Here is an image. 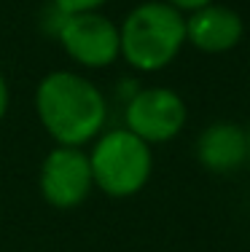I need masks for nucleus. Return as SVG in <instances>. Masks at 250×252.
<instances>
[{
  "mask_svg": "<svg viewBox=\"0 0 250 252\" xmlns=\"http://www.w3.org/2000/svg\"><path fill=\"white\" fill-rule=\"evenodd\" d=\"M35 110L57 145L83 148L105 131L108 102L89 78L70 70L43 75L35 89Z\"/></svg>",
  "mask_w": 250,
  "mask_h": 252,
  "instance_id": "obj_1",
  "label": "nucleus"
},
{
  "mask_svg": "<svg viewBox=\"0 0 250 252\" xmlns=\"http://www.w3.org/2000/svg\"><path fill=\"white\" fill-rule=\"evenodd\" d=\"M121 57L138 73H159L170 67L186 46V14L164 0L135 5L118 25Z\"/></svg>",
  "mask_w": 250,
  "mask_h": 252,
  "instance_id": "obj_2",
  "label": "nucleus"
},
{
  "mask_svg": "<svg viewBox=\"0 0 250 252\" xmlns=\"http://www.w3.org/2000/svg\"><path fill=\"white\" fill-rule=\"evenodd\" d=\"M94 188L110 199H129L148 185L153 172V151L138 134L118 126L108 129L94 140L89 151Z\"/></svg>",
  "mask_w": 250,
  "mask_h": 252,
  "instance_id": "obj_3",
  "label": "nucleus"
},
{
  "mask_svg": "<svg viewBox=\"0 0 250 252\" xmlns=\"http://www.w3.org/2000/svg\"><path fill=\"white\" fill-rule=\"evenodd\" d=\"M188 121V107L178 92L167 86L138 89L124 107V126L148 145L175 140Z\"/></svg>",
  "mask_w": 250,
  "mask_h": 252,
  "instance_id": "obj_4",
  "label": "nucleus"
},
{
  "mask_svg": "<svg viewBox=\"0 0 250 252\" xmlns=\"http://www.w3.org/2000/svg\"><path fill=\"white\" fill-rule=\"evenodd\" d=\"M57 38L65 54L89 70H103L121 57L118 25L100 11H83V14L68 16L62 14Z\"/></svg>",
  "mask_w": 250,
  "mask_h": 252,
  "instance_id": "obj_5",
  "label": "nucleus"
},
{
  "mask_svg": "<svg viewBox=\"0 0 250 252\" xmlns=\"http://www.w3.org/2000/svg\"><path fill=\"white\" fill-rule=\"evenodd\" d=\"M94 190L89 153L83 148L57 145L40 164V196L54 209H73Z\"/></svg>",
  "mask_w": 250,
  "mask_h": 252,
  "instance_id": "obj_6",
  "label": "nucleus"
},
{
  "mask_svg": "<svg viewBox=\"0 0 250 252\" xmlns=\"http://www.w3.org/2000/svg\"><path fill=\"white\" fill-rule=\"evenodd\" d=\"M245 35L240 11L221 3H207L186 14V43L202 54H226L237 49Z\"/></svg>",
  "mask_w": 250,
  "mask_h": 252,
  "instance_id": "obj_7",
  "label": "nucleus"
},
{
  "mask_svg": "<svg viewBox=\"0 0 250 252\" xmlns=\"http://www.w3.org/2000/svg\"><path fill=\"white\" fill-rule=\"evenodd\" d=\"M196 161L213 175L237 172L248 161V129L234 121H215L196 137Z\"/></svg>",
  "mask_w": 250,
  "mask_h": 252,
  "instance_id": "obj_8",
  "label": "nucleus"
},
{
  "mask_svg": "<svg viewBox=\"0 0 250 252\" xmlns=\"http://www.w3.org/2000/svg\"><path fill=\"white\" fill-rule=\"evenodd\" d=\"M59 14H83V11H100L108 0H51Z\"/></svg>",
  "mask_w": 250,
  "mask_h": 252,
  "instance_id": "obj_9",
  "label": "nucleus"
},
{
  "mask_svg": "<svg viewBox=\"0 0 250 252\" xmlns=\"http://www.w3.org/2000/svg\"><path fill=\"white\" fill-rule=\"evenodd\" d=\"M164 3H170L172 8H178L180 14H191V11L202 8V5H207V3H215V0H164Z\"/></svg>",
  "mask_w": 250,
  "mask_h": 252,
  "instance_id": "obj_10",
  "label": "nucleus"
},
{
  "mask_svg": "<svg viewBox=\"0 0 250 252\" xmlns=\"http://www.w3.org/2000/svg\"><path fill=\"white\" fill-rule=\"evenodd\" d=\"M5 113H8V83H5L3 73H0V121L5 118Z\"/></svg>",
  "mask_w": 250,
  "mask_h": 252,
  "instance_id": "obj_11",
  "label": "nucleus"
},
{
  "mask_svg": "<svg viewBox=\"0 0 250 252\" xmlns=\"http://www.w3.org/2000/svg\"><path fill=\"white\" fill-rule=\"evenodd\" d=\"M248 161H250V126H248Z\"/></svg>",
  "mask_w": 250,
  "mask_h": 252,
  "instance_id": "obj_12",
  "label": "nucleus"
}]
</instances>
